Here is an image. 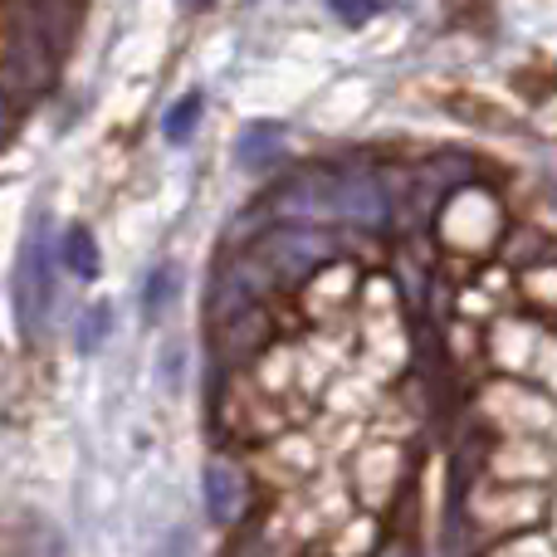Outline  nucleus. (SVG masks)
I'll return each instance as SVG.
<instances>
[{
    "mask_svg": "<svg viewBox=\"0 0 557 557\" xmlns=\"http://www.w3.org/2000/svg\"><path fill=\"white\" fill-rule=\"evenodd\" d=\"M54 231L49 215L35 211L20 235V255H15V323L25 343H39L49 327V308H54Z\"/></svg>",
    "mask_w": 557,
    "mask_h": 557,
    "instance_id": "nucleus-1",
    "label": "nucleus"
},
{
    "mask_svg": "<svg viewBox=\"0 0 557 557\" xmlns=\"http://www.w3.org/2000/svg\"><path fill=\"white\" fill-rule=\"evenodd\" d=\"M435 225H441V245L450 255L484 260V255L494 250V240L504 235V211H499V201H494L490 191H480V186L465 182L441 201Z\"/></svg>",
    "mask_w": 557,
    "mask_h": 557,
    "instance_id": "nucleus-2",
    "label": "nucleus"
},
{
    "mask_svg": "<svg viewBox=\"0 0 557 557\" xmlns=\"http://www.w3.org/2000/svg\"><path fill=\"white\" fill-rule=\"evenodd\" d=\"M460 513L474 523L480 533H494V539H509V533H523L548 513V494L539 484H480V490L465 494Z\"/></svg>",
    "mask_w": 557,
    "mask_h": 557,
    "instance_id": "nucleus-3",
    "label": "nucleus"
},
{
    "mask_svg": "<svg viewBox=\"0 0 557 557\" xmlns=\"http://www.w3.org/2000/svg\"><path fill=\"white\" fill-rule=\"evenodd\" d=\"M221 421L231 435L255 441V445H264V441H274V435L288 431L284 401H278L274 392H264V386L245 372H231V386H225V396H221Z\"/></svg>",
    "mask_w": 557,
    "mask_h": 557,
    "instance_id": "nucleus-4",
    "label": "nucleus"
},
{
    "mask_svg": "<svg viewBox=\"0 0 557 557\" xmlns=\"http://www.w3.org/2000/svg\"><path fill=\"white\" fill-rule=\"evenodd\" d=\"M255 250L264 255V264L274 270L278 288H284V284H304L318 264L333 260L337 240L323 231H313V225H278V231H270L264 240H255Z\"/></svg>",
    "mask_w": 557,
    "mask_h": 557,
    "instance_id": "nucleus-5",
    "label": "nucleus"
},
{
    "mask_svg": "<svg viewBox=\"0 0 557 557\" xmlns=\"http://www.w3.org/2000/svg\"><path fill=\"white\" fill-rule=\"evenodd\" d=\"M274 333H278L274 318L264 313L260 304H245L240 313L221 318V327H215V337H211V352L225 372H245V367H255L274 347Z\"/></svg>",
    "mask_w": 557,
    "mask_h": 557,
    "instance_id": "nucleus-6",
    "label": "nucleus"
},
{
    "mask_svg": "<svg viewBox=\"0 0 557 557\" xmlns=\"http://www.w3.org/2000/svg\"><path fill=\"white\" fill-rule=\"evenodd\" d=\"M406 484V450L396 441H367L352 460V490L367 509H386Z\"/></svg>",
    "mask_w": 557,
    "mask_h": 557,
    "instance_id": "nucleus-7",
    "label": "nucleus"
},
{
    "mask_svg": "<svg viewBox=\"0 0 557 557\" xmlns=\"http://www.w3.org/2000/svg\"><path fill=\"white\" fill-rule=\"evenodd\" d=\"M333 186H337V172L294 176V182H284L274 191L270 215H278V225H323V221H337Z\"/></svg>",
    "mask_w": 557,
    "mask_h": 557,
    "instance_id": "nucleus-8",
    "label": "nucleus"
},
{
    "mask_svg": "<svg viewBox=\"0 0 557 557\" xmlns=\"http://www.w3.org/2000/svg\"><path fill=\"white\" fill-rule=\"evenodd\" d=\"M333 206H337V221L357 225V231H386V215H392L382 176L372 172H337Z\"/></svg>",
    "mask_w": 557,
    "mask_h": 557,
    "instance_id": "nucleus-9",
    "label": "nucleus"
},
{
    "mask_svg": "<svg viewBox=\"0 0 557 557\" xmlns=\"http://www.w3.org/2000/svg\"><path fill=\"white\" fill-rule=\"evenodd\" d=\"M206 513L221 529H240L245 513H250V474L231 455H211L206 460Z\"/></svg>",
    "mask_w": 557,
    "mask_h": 557,
    "instance_id": "nucleus-10",
    "label": "nucleus"
},
{
    "mask_svg": "<svg viewBox=\"0 0 557 557\" xmlns=\"http://www.w3.org/2000/svg\"><path fill=\"white\" fill-rule=\"evenodd\" d=\"M318 470V455L304 435H274L264 450H255V480H270L274 490H298Z\"/></svg>",
    "mask_w": 557,
    "mask_h": 557,
    "instance_id": "nucleus-11",
    "label": "nucleus"
},
{
    "mask_svg": "<svg viewBox=\"0 0 557 557\" xmlns=\"http://www.w3.org/2000/svg\"><path fill=\"white\" fill-rule=\"evenodd\" d=\"M352 294H362L352 260H327V264H318V270L304 278V313L323 323V318L343 313V308L352 304Z\"/></svg>",
    "mask_w": 557,
    "mask_h": 557,
    "instance_id": "nucleus-12",
    "label": "nucleus"
},
{
    "mask_svg": "<svg viewBox=\"0 0 557 557\" xmlns=\"http://www.w3.org/2000/svg\"><path fill=\"white\" fill-rule=\"evenodd\" d=\"M553 470H557V460L533 441L494 445V450L484 455V474H494V480H504V484H539V480H548Z\"/></svg>",
    "mask_w": 557,
    "mask_h": 557,
    "instance_id": "nucleus-13",
    "label": "nucleus"
},
{
    "mask_svg": "<svg viewBox=\"0 0 557 557\" xmlns=\"http://www.w3.org/2000/svg\"><path fill=\"white\" fill-rule=\"evenodd\" d=\"M278 157H284V127H278V123H250L240 133V143H235V162L255 166V172L274 166Z\"/></svg>",
    "mask_w": 557,
    "mask_h": 557,
    "instance_id": "nucleus-14",
    "label": "nucleus"
},
{
    "mask_svg": "<svg viewBox=\"0 0 557 557\" xmlns=\"http://www.w3.org/2000/svg\"><path fill=\"white\" fill-rule=\"evenodd\" d=\"M494 396L513 406L509 421H499V425H509V431L523 435V431H543V425H548V401H543V396H523L513 382H494Z\"/></svg>",
    "mask_w": 557,
    "mask_h": 557,
    "instance_id": "nucleus-15",
    "label": "nucleus"
},
{
    "mask_svg": "<svg viewBox=\"0 0 557 557\" xmlns=\"http://www.w3.org/2000/svg\"><path fill=\"white\" fill-rule=\"evenodd\" d=\"M59 260L69 264V274L94 278L98 274V245H94V235H88L84 225H69V231L59 235Z\"/></svg>",
    "mask_w": 557,
    "mask_h": 557,
    "instance_id": "nucleus-16",
    "label": "nucleus"
},
{
    "mask_svg": "<svg viewBox=\"0 0 557 557\" xmlns=\"http://www.w3.org/2000/svg\"><path fill=\"white\" fill-rule=\"evenodd\" d=\"M376 553V519L362 513V519H347L333 539V557H372Z\"/></svg>",
    "mask_w": 557,
    "mask_h": 557,
    "instance_id": "nucleus-17",
    "label": "nucleus"
},
{
    "mask_svg": "<svg viewBox=\"0 0 557 557\" xmlns=\"http://www.w3.org/2000/svg\"><path fill=\"white\" fill-rule=\"evenodd\" d=\"M196 123H201V94H186L182 103L166 113V123H162V133L172 137V143H191V133H196Z\"/></svg>",
    "mask_w": 557,
    "mask_h": 557,
    "instance_id": "nucleus-18",
    "label": "nucleus"
},
{
    "mask_svg": "<svg viewBox=\"0 0 557 557\" xmlns=\"http://www.w3.org/2000/svg\"><path fill=\"white\" fill-rule=\"evenodd\" d=\"M543 250H548V240H543L539 231H513L509 245H504V260L529 270V264H543Z\"/></svg>",
    "mask_w": 557,
    "mask_h": 557,
    "instance_id": "nucleus-19",
    "label": "nucleus"
},
{
    "mask_svg": "<svg viewBox=\"0 0 557 557\" xmlns=\"http://www.w3.org/2000/svg\"><path fill=\"white\" fill-rule=\"evenodd\" d=\"M490 557H557V548L548 539H543V533H509V539L499 543V548H494Z\"/></svg>",
    "mask_w": 557,
    "mask_h": 557,
    "instance_id": "nucleus-20",
    "label": "nucleus"
},
{
    "mask_svg": "<svg viewBox=\"0 0 557 557\" xmlns=\"http://www.w3.org/2000/svg\"><path fill=\"white\" fill-rule=\"evenodd\" d=\"M523 294H529L533 304L557 308V264H529V274H523Z\"/></svg>",
    "mask_w": 557,
    "mask_h": 557,
    "instance_id": "nucleus-21",
    "label": "nucleus"
},
{
    "mask_svg": "<svg viewBox=\"0 0 557 557\" xmlns=\"http://www.w3.org/2000/svg\"><path fill=\"white\" fill-rule=\"evenodd\" d=\"M376 5H382V0H327L333 20H343V25H367V20L376 15Z\"/></svg>",
    "mask_w": 557,
    "mask_h": 557,
    "instance_id": "nucleus-22",
    "label": "nucleus"
},
{
    "mask_svg": "<svg viewBox=\"0 0 557 557\" xmlns=\"http://www.w3.org/2000/svg\"><path fill=\"white\" fill-rule=\"evenodd\" d=\"M108 323H113V313H108V304L88 308V313H84V337H78V347H84V352H94V347H98V343H103Z\"/></svg>",
    "mask_w": 557,
    "mask_h": 557,
    "instance_id": "nucleus-23",
    "label": "nucleus"
},
{
    "mask_svg": "<svg viewBox=\"0 0 557 557\" xmlns=\"http://www.w3.org/2000/svg\"><path fill=\"white\" fill-rule=\"evenodd\" d=\"M166 284H172V270H157L147 278V313H157V308L166 304Z\"/></svg>",
    "mask_w": 557,
    "mask_h": 557,
    "instance_id": "nucleus-24",
    "label": "nucleus"
},
{
    "mask_svg": "<svg viewBox=\"0 0 557 557\" xmlns=\"http://www.w3.org/2000/svg\"><path fill=\"white\" fill-rule=\"evenodd\" d=\"M10 133H15V98L0 88V147L10 143Z\"/></svg>",
    "mask_w": 557,
    "mask_h": 557,
    "instance_id": "nucleus-25",
    "label": "nucleus"
},
{
    "mask_svg": "<svg viewBox=\"0 0 557 557\" xmlns=\"http://www.w3.org/2000/svg\"><path fill=\"white\" fill-rule=\"evenodd\" d=\"M231 557H278V553L270 548V539H240V548Z\"/></svg>",
    "mask_w": 557,
    "mask_h": 557,
    "instance_id": "nucleus-26",
    "label": "nucleus"
},
{
    "mask_svg": "<svg viewBox=\"0 0 557 557\" xmlns=\"http://www.w3.org/2000/svg\"><path fill=\"white\" fill-rule=\"evenodd\" d=\"M176 5H186V10H201V5H206V0H176Z\"/></svg>",
    "mask_w": 557,
    "mask_h": 557,
    "instance_id": "nucleus-27",
    "label": "nucleus"
},
{
    "mask_svg": "<svg viewBox=\"0 0 557 557\" xmlns=\"http://www.w3.org/2000/svg\"><path fill=\"white\" fill-rule=\"evenodd\" d=\"M386 557H416V553H406V548H392V553H386Z\"/></svg>",
    "mask_w": 557,
    "mask_h": 557,
    "instance_id": "nucleus-28",
    "label": "nucleus"
},
{
    "mask_svg": "<svg viewBox=\"0 0 557 557\" xmlns=\"http://www.w3.org/2000/svg\"><path fill=\"white\" fill-rule=\"evenodd\" d=\"M553 206H557V186H553Z\"/></svg>",
    "mask_w": 557,
    "mask_h": 557,
    "instance_id": "nucleus-29",
    "label": "nucleus"
}]
</instances>
